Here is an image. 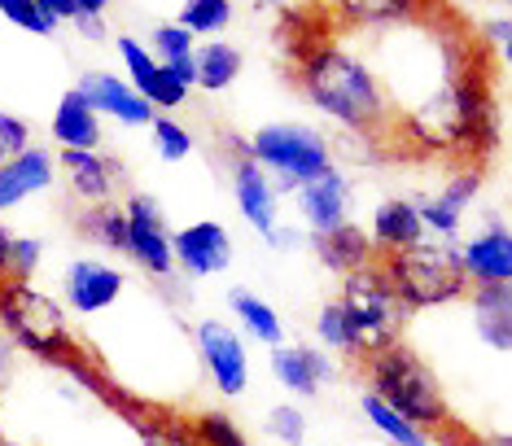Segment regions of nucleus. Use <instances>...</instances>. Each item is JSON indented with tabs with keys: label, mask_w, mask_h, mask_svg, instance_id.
<instances>
[{
	"label": "nucleus",
	"mask_w": 512,
	"mask_h": 446,
	"mask_svg": "<svg viewBox=\"0 0 512 446\" xmlns=\"http://www.w3.org/2000/svg\"><path fill=\"white\" fill-rule=\"evenodd\" d=\"M132 425L141 433V446H197L193 425H184V420H145L132 412Z\"/></svg>",
	"instance_id": "obj_36"
},
{
	"label": "nucleus",
	"mask_w": 512,
	"mask_h": 446,
	"mask_svg": "<svg viewBox=\"0 0 512 446\" xmlns=\"http://www.w3.org/2000/svg\"><path fill=\"white\" fill-rule=\"evenodd\" d=\"M123 289L127 276L114 263H106V258H75L62 276V307L92 320V315H106L123 298Z\"/></svg>",
	"instance_id": "obj_12"
},
{
	"label": "nucleus",
	"mask_w": 512,
	"mask_h": 446,
	"mask_svg": "<svg viewBox=\"0 0 512 446\" xmlns=\"http://www.w3.org/2000/svg\"><path fill=\"white\" fill-rule=\"evenodd\" d=\"M193 346H197V359H202L206 377H211V385L224 398H241L250 390V346L232 324L197 320Z\"/></svg>",
	"instance_id": "obj_8"
},
{
	"label": "nucleus",
	"mask_w": 512,
	"mask_h": 446,
	"mask_svg": "<svg viewBox=\"0 0 512 446\" xmlns=\"http://www.w3.org/2000/svg\"><path fill=\"white\" fill-rule=\"evenodd\" d=\"M75 92L92 105V114L97 119H114L123 127H149L154 123V110H149V101L127 84L123 75H114V70H84L79 75Z\"/></svg>",
	"instance_id": "obj_14"
},
{
	"label": "nucleus",
	"mask_w": 512,
	"mask_h": 446,
	"mask_svg": "<svg viewBox=\"0 0 512 446\" xmlns=\"http://www.w3.org/2000/svg\"><path fill=\"white\" fill-rule=\"evenodd\" d=\"M36 9L53 22V27H62V22H75V18H79L75 0H36Z\"/></svg>",
	"instance_id": "obj_41"
},
{
	"label": "nucleus",
	"mask_w": 512,
	"mask_h": 446,
	"mask_svg": "<svg viewBox=\"0 0 512 446\" xmlns=\"http://www.w3.org/2000/svg\"><path fill=\"white\" fill-rule=\"evenodd\" d=\"M359 363H364V377H368L364 390L377 394L390 412H399L403 420H412V425L425 433L451 429V403H447V394H442L438 372L429 368L412 346H403V342L386 346Z\"/></svg>",
	"instance_id": "obj_2"
},
{
	"label": "nucleus",
	"mask_w": 512,
	"mask_h": 446,
	"mask_svg": "<svg viewBox=\"0 0 512 446\" xmlns=\"http://www.w3.org/2000/svg\"><path fill=\"white\" fill-rule=\"evenodd\" d=\"M57 171L79 206H106L127 184V167L101 149H57Z\"/></svg>",
	"instance_id": "obj_10"
},
{
	"label": "nucleus",
	"mask_w": 512,
	"mask_h": 446,
	"mask_svg": "<svg viewBox=\"0 0 512 446\" xmlns=\"http://www.w3.org/2000/svg\"><path fill=\"white\" fill-rule=\"evenodd\" d=\"M14 363H18V346L9 342L5 333H0V385L9 381V372H14Z\"/></svg>",
	"instance_id": "obj_43"
},
{
	"label": "nucleus",
	"mask_w": 512,
	"mask_h": 446,
	"mask_svg": "<svg viewBox=\"0 0 512 446\" xmlns=\"http://www.w3.org/2000/svg\"><path fill=\"white\" fill-rule=\"evenodd\" d=\"M316 346L324 350V355H333V359H351V363H359L355 333H351V324H346L342 307H337V298H333V302H324V307L316 311Z\"/></svg>",
	"instance_id": "obj_29"
},
{
	"label": "nucleus",
	"mask_w": 512,
	"mask_h": 446,
	"mask_svg": "<svg viewBox=\"0 0 512 446\" xmlns=\"http://www.w3.org/2000/svg\"><path fill=\"white\" fill-rule=\"evenodd\" d=\"M0 333L40 363H62L75 346L66 307L44 293L36 280H0Z\"/></svg>",
	"instance_id": "obj_3"
},
{
	"label": "nucleus",
	"mask_w": 512,
	"mask_h": 446,
	"mask_svg": "<svg viewBox=\"0 0 512 446\" xmlns=\"http://www.w3.org/2000/svg\"><path fill=\"white\" fill-rule=\"evenodd\" d=\"M123 219H127V245L123 254L154 280H171L176 263H171V223L167 210L154 193H127L123 197Z\"/></svg>",
	"instance_id": "obj_7"
},
{
	"label": "nucleus",
	"mask_w": 512,
	"mask_h": 446,
	"mask_svg": "<svg viewBox=\"0 0 512 446\" xmlns=\"http://www.w3.org/2000/svg\"><path fill=\"white\" fill-rule=\"evenodd\" d=\"M267 5H285V0H267Z\"/></svg>",
	"instance_id": "obj_48"
},
{
	"label": "nucleus",
	"mask_w": 512,
	"mask_h": 446,
	"mask_svg": "<svg viewBox=\"0 0 512 446\" xmlns=\"http://www.w3.org/2000/svg\"><path fill=\"white\" fill-rule=\"evenodd\" d=\"M246 158L259 162L272 180L276 197H294L302 184H311L316 175H324L333 162V140L311 123H263L254 127V136L246 140Z\"/></svg>",
	"instance_id": "obj_4"
},
{
	"label": "nucleus",
	"mask_w": 512,
	"mask_h": 446,
	"mask_svg": "<svg viewBox=\"0 0 512 446\" xmlns=\"http://www.w3.org/2000/svg\"><path fill=\"white\" fill-rule=\"evenodd\" d=\"M464 298H469V311H473L477 342L508 355L512 350V285H473Z\"/></svg>",
	"instance_id": "obj_20"
},
{
	"label": "nucleus",
	"mask_w": 512,
	"mask_h": 446,
	"mask_svg": "<svg viewBox=\"0 0 512 446\" xmlns=\"http://www.w3.org/2000/svg\"><path fill=\"white\" fill-rule=\"evenodd\" d=\"M0 446H18V442H5V438H0Z\"/></svg>",
	"instance_id": "obj_47"
},
{
	"label": "nucleus",
	"mask_w": 512,
	"mask_h": 446,
	"mask_svg": "<svg viewBox=\"0 0 512 446\" xmlns=\"http://www.w3.org/2000/svg\"><path fill=\"white\" fill-rule=\"evenodd\" d=\"M464 280L473 285H512V232L491 215L486 228H477L469 241L456 245Z\"/></svg>",
	"instance_id": "obj_16"
},
{
	"label": "nucleus",
	"mask_w": 512,
	"mask_h": 446,
	"mask_svg": "<svg viewBox=\"0 0 512 446\" xmlns=\"http://www.w3.org/2000/svg\"><path fill=\"white\" fill-rule=\"evenodd\" d=\"M359 416H364L368 425L377 429V433H381V438H386L390 446H434V438H429L425 429H416L412 420H403L399 412H390V407L381 403V398L372 394V390L359 394Z\"/></svg>",
	"instance_id": "obj_27"
},
{
	"label": "nucleus",
	"mask_w": 512,
	"mask_h": 446,
	"mask_svg": "<svg viewBox=\"0 0 512 446\" xmlns=\"http://www.w3.org/2000/svg\"><path fill=\"white\" fill-rule=\"evenodd\" d=\"M149 140H154V154L162 162H184L193 154V132L180 119H171V114H154V123H149Z\"/></svg>",
	"instance_id": "obj_31"
},
{
	"label": "nucleus",
	"mask_w": 512,
	"mask_h": 446,
	"mask_svg": "<svg viewBox=\"0 0 512 446\" xmlns=\"http://www.w3.org/2000/svg\"><path fill=\"white\" fill-rule=\"evenodd\" d=\"M232 254H237V245H232V232L219 219H197L184 223V228H171V263L189 280L224 276L232 267Z\"/></svg>",
	"instance_id": "obj_9"
},
{
	"label": "nucleus",
	"mask_w": 512,
	"mask_h": 446,
	"mask_svg": "<svg viewBox=\"0 0 512 446\" xmlns=\"http://www.w3.org/2000/svg\"><path fill=\"white\" fill-rule=\"evenodd\" d=\"M232 18H237V5L232 0H184L180 5V27L193 35V40H219Z\"/></svg>",
	"instance_id": "obj_28"
},
{
	"label": "nucleus",
	"mask_w": 512,
	"mask_h": 446,
	"mask_svg": "<svg viewBox=\"0 0 512 446\" xmlns=\"http://www.w3.org/2000/svg\"><path fill=\"white\" fill-rule=\"evenodd\" d=\"M272 377L285 394L311 403L337 381V359L324 355L316 342H285L272 350Z\"/></svg>",
	"instance_id": "obj_13"
},
{
	"label": "nucleus",
	"mask_w": 512,
	"mask_h": 446,
	"mask_svg": "<svg viewBox=\"0 0 512 446\" xmlns=\"http://www.w3.org/2000/svg\"><path fill=\"white\" fill-rule=\"evenodd\" d=\"M193 438H197V446H250L246 429H241L228 412H219V407L193 420Z\"/></svg>",
	"instance_id": "obj_34"
},
{
	"label": "nucleus",
	"mask_w": 512,
	"mask_h": 446,
	"mask_svg": "<svg viewBox=\"0 0 512 446\" xmlns=\"http://www.w3.org/2000/svg\"><path fill=\"white\" fill-rule=\"evenodd\" d=\"M241 70H246V53L237 49V44L228 40H202L193 49V88L202 92H224L241 79Z\"/></svg>",
	"instance_id": "obj_23"
},
{
	"label": "nucleus",
	"mask_w": 512,
	"mask_h": 446,
	"mask_svg": "<svg viewBox=\"0 0 512 446\" xmlns=\"http://www.w3.org/2000/svg\"><path fill=\"white\" fill-rule=\"evenodd\" d=\"M333 5H337V14L346 22H355V27L381 31V27H394V22L416 18L429 0H333Z\"/></svg>",
	"instance_id": "obj_25"
},
{
	"label": "nucleus",
	"mask_w": 512,
	"mask_h": 446,
	"mask_svg": "<svg viewBox=\"0 0 512 446\" xmlns=\"http://www.w3.org/2000/svg\"><path fill=\"white\" fill-rule=\"evenodd\" d=\"M5 245H9V228H5V219H0V280H5Z\"/></svg>",
	"instance_id": "obj_45"
},
{
	"label": "nucleus",
	"mask_w": 512,
	"mask_h": 446,
	"mask_svg": "<svg viewBox=\"0 0 512 446\" xmlns=\"http://www.w3.org/2000/svg\"><path fill=\"white\" fill-rule=\"evenodd\" d=\"M298 88L311 110L320 119L337 123L342 132L377 140L381 132H390L399 123L372 62L359 57L355 49H346V44H333V40L311 44L298 62Z\"/></svg>",
	"instance_id": "obj_1"
},
{
	"label": "nucleus",
	"mask_w": 512,
	"mask_h": 446,
	"mask_svg": "<svg viewBox=\"0 0 512 446\" xmlns=\"http://www.w3.org/2000/svg\"><path fill=\"white\" fill-rule=\"evenodd\" d=\"M75 9L84 18H106V9H110V0H75Z\"/></svg>",
	"instance_id": "obj_44"
},
{
	"label": "nucleus",
	"mask_w": 512,
	"mask_h": 446,
	"mask_svg": "<svg viewBox=\"0 0 512 446\" xmlns=\"http://www.w3.org/2000/svg\"><path fill=\"white\" fill-rule=\"evenodd\" d=\"M482 180H486V171H482V162H477V167H464V171L451 175V180L442 184L434 197L416 202V210H421L425 241L434 237L438 245H456L460 228H464V215H469L473 197L482 193Z\"/></svg>",
	"instance_id": "obj_11"
},
{
	"label": "nucleus",
	"mask_w": 512,
	"mask_h": 446,
	"mask_svg": "<svg viewBox=\"0 0 512 446\" xmlns=\"http://www.w3.org/2000/svg\"><path fill=\"white\" fill-rule=\"evenodd\" d=\"M368 241L377 258L386 254H399V250H412V245L425 241V228H421V210H416L412 197H386V202L372 206V219H368Z\"/></svg>",
	"instance_id": "obj_19"
},
{
	"label": "nucleus",
	"mask_w": 512,
	"mask_h": 446,
	"mask_svg": "<svg viewBox=\"0 0 512 446\" xmlns=\"http://www.w3.org/2000/svg\"><path fill=\"white\" fill-rule=\"evenodd\" d=\"M114 49H119V57H123V70H127V84H132L141 97L149 101V92H154V84H158V75H162V66H158V57L145 49V40H136V35H119L114 40Z\"/></svg>",
	"instance_id": "obj_30"
},
{
	"label": "nucleus",
	"mask_w": 512,
	"mask_h": 446,
	"mask_svg": "<svg viewBox=\"0 0 512 446\" xmlns=\"http://www.w3.org/2000/svg\"><path fill=\"white\" fill-rule=\"evenodd\" d=\"M228 307H232V320L241 324V337H254V342L267 346V350L285 346V320H281V311H276L267 298H259L254 289L232 285L228 289Z\"/></svg>",
	"instance_id": "obj_22"
},
{
	"label": "nucleus",
	"mask_w": 512,
	"mask_h": 446,
	"mask_svg": "<svg viewBox=\"0 0 512 446\" xmlns=\"http://www.w3.org/2000/svg\"><path fill=\"white\" fill-rule=\"evenodd\" d=\"M27 145H31L27 119H22V114H14V110H0V154L14 158V154H22Z\"/></svg>",
	"instance_id": "obj_38"
},
{
	"label": "nucleus",
	"mask_w": 512,
	"mask_h": 446,
	"mask_svg": "<svg viewBox=\"0 0 512 446\" xmlns=\"http://www.w3.org/2000/svg\"><path fill=\"white\" fill-rule=\"evenodd\" d=\"M53 180H57L53 149L27 145L22 154L5 158V162H0V215H5V210H14V206H22V202H31V197L49 193Z\"/></svg>",
	"instance_id": "obj_17"
},
{
	"label": "nucleus",
	"mask_w": 512,
	"mask_h": 446,
	"mask_svg": "<svg viewBox=\"0 0 512 446\" xmlns=\"http://www.w3.org/2000/svg\"><path fill=\"white\" fill-rule=\"evenodd\" d=\"M267 245H272V250H281V254H289V250H298V245L302 241H307V232H302V228H285V223H276V228L272 232H267V237H263Z\"/></svg>",
	"instance_id": "obj_40"
},
{
	"label": "nucleus",
	"mask_w": 512,
	"mask_h": 446,
	"mask_svg": "<svg viewBox=\"0 0 512 446\" xmlns=\"http://www.w3.org/2000/svg\"><path fill=\"white\" fill-rule=\"evenodd\" d=\"M75 228L88 245H97V250H106V254H123V245H127V219H123L119 202L84 206L75 219Z\"/></svg>",
	"instance_id": "obj_26"
},
{
	"label": "nucleus",
	"mask_w": 512,
	"mask_h": 446,
	"mask_svg": "<svg viewBox=\"0 0 512 446\" xmlns=\"http://www.w3.org/2000/svg\"><path fill=\"white\" fill-rule=\"evenodd\" d=\"M298 219L307 228V237H324V232L342 228L351 219V180H346L342 167H329L324 175H316L311 184H302L294 193Z\"/></svg>",
	"instance_id": "obj_15"
},
{
	"label": "nucleus",
	"mask_w": 512,
	"mask_h": 446,
	"mask_svg": "<svg viewBox=\"0 0 512 446\" xmlns=\"http://www.w3.org/2000/svg\"><path fill=\"white\" fill-rule=\"evenodd\" d=\"M145 49L158 57V66H171V62H180V57H193L197 40L180 27V22H158V27L149 31V44H145Z\"/></svg>",
	"instance_id": "obj_35"
},
{
	"label": "nucleus",
	"mask_w": 512,
	"mask_h": 446,
	"mask_svg": "<svg viewBox=\"0 0 512 446\" xmlns=\"http://www.w3.org/2000/svg\"><path fill=\"white\" fill-rule=\"evenodd\" d=\"M44 267V241L31 232H9L5 245V280H31Z\"/></svg>",
	"instance_id": "obj_32"
},
{
	"label": "nucleus",
	"mask_w": 512,
	"mask_h": 446,
	"mask_svg": "<svg viewBox=\"0 0 512 446\" xmlns=\"http://www.w3.org/2000/svg\"><path fill=\"white\" fill-rule=\"evenodd\" d=\"M232 202H237L241 219H246L259 237H267V232L281 223V197H276L267 171L259 167V162H250V158L232 162Z\"/></svg>",
	"instance_id": "obj_18"
},
{
	"label": "nucleus",
	"mask_w": 512,
	"mask_h": 446,
	"mask_svg": "<svg viewBox=\"0 0 512 446\" xmlns=\"http://www.w3.org/2000/svg\"><path fill=\"white\" fill-rule=\"evenodd\" d=\"M0 18L14 22L27 35H57V27L36 9V0H0Z\"/></svg>",
	"instance_id": "obj_37"
},
{
	"label": "nucleus",
	"mask_w": 512,
	"mask_h": 446,
	"mask_svg": "<svg viewBox=\"0 0 512 446\" xmlns=\"http://www.w3.org/2000/svg\"><path fill=\"white\" fill-rule=\"evenodd\" d=\"M49 132L57 140V149H101V119L92 114V105L75 88L57 101Z\"/></svg>",
	"instance_id": "obj_24"
},
{
	"label": "nucleus",
	"mask_w": 512,
	"mask_h": 446,
	"mask_svg": "<svg viewBox=\"0 0 512 446\" xmlns=\"http://www.w3.org/2000/svg\"><path fill=\"white\" fill-rule=\"evenodd\" d=\"M267 433H272V442H281V446H307V429H311V420L307 412H302L298 403H272L267 407Z\"/></svg>",
	"instance_id": "obj_33"
},
{
	"label": "nucleus",
	"mask_w": 512,
	"mask_h": 446,
	"mask_svg": "<svg viewBox=\"0 0 512 446\" xmlns=\"http://www.w3.org/2000/svg\"><path fill=\"white\" fill-rule=\"evenodd\" d=\"M0 162H5V154H0Z\"/></svg>",
	"instance_id": "obj_49"
},
{
	"label": "nucleus",
	"mask_w": 512,
	"mask_h": 446,
	"mask_svg": "<svg viewBox=\"0 0 512 446\" xmlns=\"http://www.w3.org/2000/svg\"><path fill=\"white\" fill-rule=\"evenodd\" d=\"M337 307H342L346 324H351V333H355L359 359H368V355H377V350L403 342L407 307L394 298V289L386 285L381 267H364V272L346 276L342 293H337Z\"/></svg>",
	"instance_id": "obj_6"
},
{
	"label": "nucleus",
	"mask_w": 512,
	"mask_h": 446,
	"mask_svg": "<svg viewBox=\"0 0 512 446\" xmlns=\"http://www.w3.org/2000/svg\"><path fill=\"white\" fill-rule=\"evenodd\" d=\"M71 27L79 31V35H84V40H92V44H97V40H106V22H101V18H84V14H79L75 22H71Z\"/></svg>",
	"instance_id": "obj_42"
},
{
	"label": "nucleus",
	"mask_w": 512,
	"mask_h": 446,
	"mask_svg": "<svg viewBox=\"0 0 512 446\" xmlns=\"http://www.w3.org/2000/svg\"><path fill=\"white\" fill-rule=\"evenodd\" d=\"M377 267H381V276H386V285L394 289V298L407 307V315L451 307V302H460L464 293H469L456 245L421 241V245H412V250L377 258Z\"/></svg>",
	"instance_id": "obj_5"
},
{
	"label": "nucleus",
	"mask_w": 512,
	"mask_h": 446,
	"mask_svg": "<svg viewBox=\"0 0 512 446\" xmlns=\"http://www.w3.org/2000/svg\"><path fill=\"white\" fill-rule=\"evenodd\" d=\"M307 241H311V250H316L320 267H329V272L342 276V280L364 272V267H377V250H372L368 232L359 228V223H351V219H346L342 228L324 232V237H307Z\"/></svg>",
	"instance_id": "obj_21"
},
{
	"label": "nucleus",
	"mask_w": 512,
	"mask_h": 446,
	"mask_svg": "<svg viewBox=\"0 0 512 446\" xmlns=\"http://www.w3.org/2000/svg\"><path fill=\"white\" fill-rule=\"evenodd\" d=\"M477 35H482V40L491 44V49H504L508 35H512L508 14H491V18H482V22H477Z\"/></svg>",
	"instance_id": "obj_39"
},
{
	"label": "nucleus",
	"mask_w": 512,
	"mask_h": 446,
	"mask_svg": "<svg viewBox=\"0 0 512 446\" xmlns=\"http://www.w3.org/2000/svg\"><path fill=\"white\" fill-rule=\"evenodd\" d=\"M482 446H512V442H508V438H486Z\"/></svg>",
	"instance_id": "obj_46"
}]
</instances>
